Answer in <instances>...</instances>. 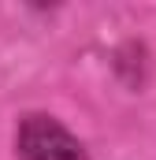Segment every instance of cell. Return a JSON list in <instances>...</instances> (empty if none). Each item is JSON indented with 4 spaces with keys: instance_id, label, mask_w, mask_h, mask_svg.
Wrapping results in <instances>:
<instances>
[{
    "instance_id": "cell-1",
    "label": "cell",
    "mask_w": 156,
    "mask_h": 160,
    "mask_svg": "<svg viewBox=\"0 0 156 160\" xmlns=\"http://www.w3.org/2000/svg\"><path fill=\"white\" fill-rule=\"evenodd\" d=\"M19 157L22 160H85V149L56 119L30 116L19 127Z\"/></svg>"
}]
</instances>
